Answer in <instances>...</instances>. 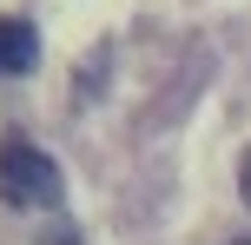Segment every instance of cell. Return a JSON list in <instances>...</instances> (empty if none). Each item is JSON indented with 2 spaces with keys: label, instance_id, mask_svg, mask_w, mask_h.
<instances>
[{
  "label": "cell",
  "instance_id": "cell-1",
  "mask_svg": "<svg viewBox=\"0 0 251 245\" xmlns=\"http://www.w3.org/2000/svg\"><path fill=\"white\" fill-rule=\"evenodd\" d=\"M0 199L20 206V212H53L66 199V179H60V166H53L40 146L7 139L0 146Z\"/></svg>",
  "mask_w": 251,
  "mask_h": 245
},
{
  "label": "cell",
  "instance_id": "cell-2",
  "mask_svg": "<svg viewBox=\"0 0 251 245\" xmlns=\"http://www.w3.org/2000/svg\"><path fill=\"white\" fill-rule=\"evenodd\" d=\"M33 60H40V33H33V20H0V80L26 73Z\"/></svg>",
  "mask_w": 251,
  "mask_h": 245
},
{
  "label": "cell",
  "instance_id": "cell-3",
  "mask_svg": "<svg viewBox=\"0 0 251 245\" xmlns=\"http://www.w3.org/2000/svg\"><path fill=\"white\" fill-rule=\"evenodd\" d=\"M33 245H79V232H73V225H47Z\"/></svg>",
  "mask_w": 251,
  "mask_h": 245
},
{
  "label": "cell",
  "instance_id": "cell-4",
  "mask_svg": "<svg viewBox=\"0 0 251 245\" xmlns=\"http://www.w3.org/2000/svg\"><path fill=\"white\" fill-rule=\"evenodd\" d=\"M238 192H245V206H251V153H245V166H238Z\"/></svg>",
  "mask_w": 251,
  "mask_h": 245
},
{
  "label": "cell",
  "instance_id": "cell-5",
  "mask_svg": "<svg viewBox=\"0 0 251 245\" xmlns=\"http://www.w3.org/2000/svg\"><path fill=\"white\" fill-rule=\"evenodd\" d=\"M231 245H251V239H231Z\"/></svg>",
  "mask_w": 251,
  "mask_h": 245
}]
</instances>
